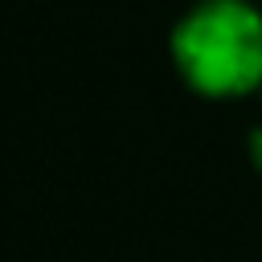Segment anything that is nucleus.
<instances>
[{"label":"nucleus","mask_w":262,"mask_h":262,"mask_svg":"<svg viewBox=\"0 0 262 262\" xmlns=\"http://www.w3.org/2000/svg\"><path fill=\"white\" fill-rule=\"evenodd\" d=\"M172 66L205 98L262 90V8L250 0H196L172 29Z\"/></svg>","instance_id":"obj_1"},{"label":"nucleus","mask_w":262,"mask_h":262,"mask_svg":"<svg viewBox=\"0 0 262 262\" xmlns=\"http://www.w3.org/2000/svg\"><path fill=\"white\" fill-rule=\"evenodd\" d=\"M258 98H262V90H258Z\"/></svg>","instance_id":"obj_3"},{"label":"nucleus","mask_w":262,"mask_h":262,"mask_svg":"<svg viewBox=\"0 0 262 262\" xmlns=\"http://www.w3.org/2000/svg\"><path fill=\"white\" fill-rule=\"evenodd\" d=\"M246 151H250V164H254V168H258V176H262V127H254V131H250Z\"/></svg>","instance_id":"obj_2"}]
</instances>
